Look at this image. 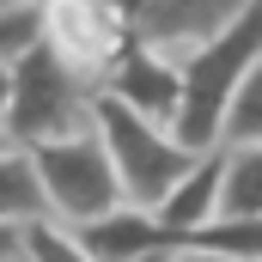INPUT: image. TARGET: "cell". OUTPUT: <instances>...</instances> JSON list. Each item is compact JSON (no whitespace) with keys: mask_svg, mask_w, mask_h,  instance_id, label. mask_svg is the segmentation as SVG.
Returning <instances> with one entry per match:
<instances>
[{"mask_svg":"<svg viewBox=\"0 0 262 262\" xmlns=\"http://www.w3.org/2000/svg\"><path fill=\"white\" fill-rule=\"evenodd\" d=\"M262 61V0H244L213 37H201L195 49L177 61L183 73V92H177V116L171 134L183 146H220V122H226V104L238 92V79Z\"/></svg>","mask_w":262,"mask_h":262,"instance_id":"6da1fadb","label":"cell"},{"mask_svg":"<svg viewBox=\"0 0 262 262\" xmlns=\"http://www.w3.org/2000/svg\"><path fill=\"white\" fill-rule=\"evenodd\" d=\"M92 128L104 134V146H110V165H116L122 201L159 207L165 189L195 165V146H183V140L171 134V122L140 116L134 104L110 98V92H98V104H92Z\"/></svg>","mask_w":262,"mask_h":262,"instance_id":"7a4b0ae2","label":"cell"},{"mask_svg":"<svg viewBox=\"0 0 262 262\" xmlns=\"http://www.w3.org/2000/svg\"><path fill=\"white\" fill-rule=\"evenodd\" d=\"M92 104H98V85H85L49 43H37V49H25V55L12 61L6 140L37 146V140H55V134L92 128Z\"/></svg>","mask_w":262,"mask_h":262,"instance_id":"3957f363","label":"cell"},{"mask_svg":"<svg viewBox=\"0 0 262 262\" xmlns=\"http://www.w3.org/2000/svg\"><path fill=\"white\" fill-rule=\"evenodd\" d=\"M25 152H31L43 207H49L55 220H67V226H85V220H98V213H110V207L122 201L110 146H104L98 128L55 134V140H37V146H25Z\"/></svg>","mask_w":262,"mask_h":262,"instance_id":"277c9868","label":"cell"},{"mask_svg":"<svg viewBox=\"0 0 262 262\" xmlns=\"http://www.w3.org/2000/svg\"><path fill=\"white\" fill-rule=\"evenodd\" d=\"M43 43L85 85L104 92V79L116 73V61L134 43V25L122 18L116 0H43Z\"/></svg>","mask_w":262,"mask_h":262,"instance_id":"5b68a950","label":"cell"},{"mask_svg":"<svg viewBox=\"0 0 262 262\" xmlns=\"http://www.w3.org/2000/svg\"><path fill=\"white\" fill-rule=\"evenodd\" d=\"M116 6H122V18L134 25L140 43H152L171 61H183L201 37H213L244 0H116Z\"/></svg>","mask_w":262,"mask_h":262,"instance_id":"8992f818","label":"cell"},{"mask_svg":"<svg viewBox=\"0 0 262 262\" xmlns=\"http://www.w3.org/2000/svg\"><path fill=\"white\" fill-rule=\"evenodd\" d=\"M73 238H79V256H92V262L183 256V244H177V238L159 226V213H152V207H140V201H116L110 213H98V220L73 226Z\"/></svg>","mask_w":262,"mask_h":262,"instance_id":"52a82bcc","label":"cell"},{"mask_svg":"<svg viewBox=\"0 0 262 262\" xmlns=\"http://www.w3.org/2000/svg\"><path fill=\"white\" fill-rule=\"evenodd\" d=\"M104 92H110V98H122V104H134L140 116H159V122H171V116H177L183 73H177V61H171L165 49H152V43H140V37H134V43H128V55L116 61V73L104 79Z\"/></svg>","mask_w":262,"mask_h":262,"instance_id":"ba28073f","label":"cell"},{"mask_svg":"<svg viewBox=\"0 0 262 262\" xmlns=\"http://www.w3.org/2000/svg\"><path fill=\"white\" fill-rule=\"evenodd\" d=\"M220 165H226V152H220V146H201L195 165H189V171L165 189V201L152 207V213H159V226H165L177 244H183L189 232H201V226L220 213Z\"/></svg>","mask_w":262,"mask_h":262,"instance_id":"9c48e42d","label":"cell"},{"mask_svg":"<svg viewBox=\"0 0 262 262\" xmlns=\"http://www.w3.org/2000/svg\"><path fill=\"white\" fill-rule=\"evenodd\" d=\"M183 256L262 262V213H213L201 232H189V238H183Z\"/></svg>","mask_w":262,"mask_h":262,"instance_id":"30bf717a","label":"cell"},{"mask_svg":"<svg viewBox=\"0 0 262 262\" xmlns=\"http://www.w3.org/2000/svg\"><path fill=\"white\" fill-rule=\"evenodd\" d=\"M220 213H262V140H220Z\"/></svg>","mask_w":262,"mask_h":262,"instance_id":"8fae6325","label":"cell"},{"mask_svg":"<svg viewBox=\"0 0 262 262\" xmlns=\"http://www.w3.org/2000/svg\"><path fill=\"white\" fill-rule=\"evenodd\" d=\"M31 213H49L37 171H31V152L18 140H0V220H31Z\"/></svg>","mask_w":262,"mask_h":262,"instance_id":"7c38bea8","label":"cell"},{"mask_svg":"<svg viewBox=\"0 0 262 262\" xmlns=\"http://www.w3.org/2000/svg\"><path fill=\"white\" fill-rule=\"evenodd\" d=\"M18 262H79V238L55 213H31L18 220Z\"/></svg>","mask_w":262,"mask_h":262,"instance_id":"4fadbf2b","label":"cell"},{"mask_svg":"<svg viewBox=\"0 0 262 262\" xmlns=\"http://www.w3.org/2000/svg\"><path fill=\"white\" fill-rule=\"evenodd\" d=\"M43 43V0H0V67Z\"/></svg>","mask_w":262,"mask_h":262,"instance_id":"5bb4252c","label":"cell"},{"mask_svg":"<svg viewBox=\"0 0 262 262\" xmlns=\"http://www.w3.org/2000/svg\"><path fill=\"white\" fill-rule=\"evenodd\" d=\"M220 140H262V61L238 79V92L226 104V122H220Z\"/></svg>","mask_w":262,"mask_h":262,"instance_id":"9a60e30c","label":"cell"},{"mask_svg":"<svg viewBox=\"0 0 262 262\" xmlns=\"http://www.w3.org/2000/svg\"><path fill=\"white\" fill-rule=\"evenodd\" d=\"M0 262H18V220H0Z\"/></svg>","mask_w":262,"mask_h":262,"instance_id":"2e32d148","label":"cell"},{"mask_svg":"<svg viewBox=\"0 0 262 262\" xmlns=\"http://www.w3.org/2000/svg\"><path fill=\"white\" fill-rule=\"evenodd\" d=\"M6 98H12V67H0V128H6Z\"/></svg>","mask_w":262,"mask_h":262,"instance_id":"e0dca14e","label":"cell"},{"mask_svg":"<svg viewBox=\"0 0 262 262\" xmlns=\"http://www.w3.org/2000/svg\"><path fill=\"white\" fill-rule=\"evenodd\" d=\"M0 140H6V128H0Z\"/></svg>","mask_w":262,"mask_h":262,"instance_id":"ac0fdd59","label":"cell"}]
</instances>
